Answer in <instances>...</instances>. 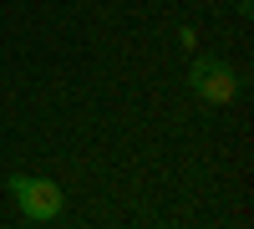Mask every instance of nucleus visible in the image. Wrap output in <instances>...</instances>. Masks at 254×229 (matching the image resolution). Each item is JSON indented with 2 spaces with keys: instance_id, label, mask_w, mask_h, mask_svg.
Segmentation results:
<instances>
[{
  "instance_id": "1",
  "label": "nucleus",
  "mask_w": 254,
  "mask_h": 229,
  "mask_svg": "<svg viewBox=\"0 0 254 229\" xmlns=\"http://www.w3.org/2000/svg\"><path fill=\"white\" fill-rule=\"evenodd\" d=\"M10 194H15L20 214H26L31 224H51L61 209H66V194H61V183H51V178L15 173V178H10Z\"/></svg>"
},
{
  "instance_id": "2",
  "label": "nucleus",
  "mask_w": 254,
  "mask_h": 229,
  "mask_svg": "<svg viewBox=\"0 0 254 229\" xmlns=\"http://www.w3.org/2000/svg\"><path fill=\"white\" fill-rule=\"evenodd\" d=\"M188 87H193V97L208 102V107H229L234 92H239V81L224 67V56H193L188 61Z\"/></svg>"
},
{
  "instance_id": "3",
  "label": "nucleus",
  "mask_w": 254,
  "mask_h": 229,
  "mask_svg": "<svg viewBox=\"0 0 254 229\" xmlns=\"http://www.w3.org/2000/svg\"><path fill=\"white\" fill-rule=\"evenodd\" d=\"M234 5H239V15H249V10H254V0H234Z\"/></svg>"
}]
</instances>
